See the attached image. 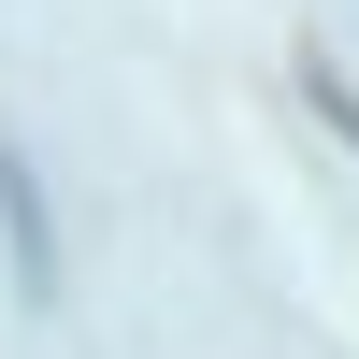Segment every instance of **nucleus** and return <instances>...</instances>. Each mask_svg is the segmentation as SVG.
Here are the masks:
<instances>
[{"instance_id":"obj_1","label":"nucleus","mask_w":359,"mask_h":359,"mask_svg":"<svg viewBox=\"0 0 359 359\" xmlns=\"http://www.w3.org/2000/svg\"><path fill=\"white\" fill-rule=\"evenodd\" d=\"M0 230H15V287L57 302V245H43V187H29V158H0Z\"/></svg>"}]
</instances>
